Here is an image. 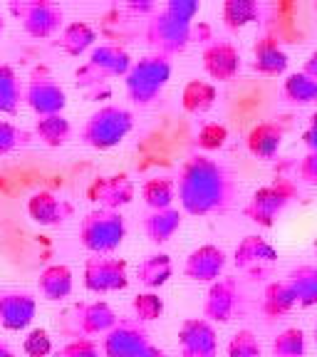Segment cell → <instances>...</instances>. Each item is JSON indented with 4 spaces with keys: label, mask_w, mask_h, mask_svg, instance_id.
<instances>
[{
    "label": "cell",
    "mask_w": 317,
    "mask_h": 357,
    "mask_svg": "<svg viewBox=\"0 0 317 357\" xmlns=\"http://www.w3.org/2000/svg\"><path fill=\"white\" fill-rule=\"evenodd\" d=\"M176 194L186 213L211 216V213H221L229 208L235 194V184L223 164L203 154H194L191 159H186L178 172Z\"/></svg>",
    "instance_id": "cell-1"
},
{
    "label": "cell",
    "mask_w": 317,
    "mask_h": 357,
    "mask_svg": "<svg viewBox=\"0 0 317 357\" xmlns=\"http://www.w3.org/2000/svg\"><path fill=\"white\" fill-rule=\"evenodd\" d=\"M199 0H169L162 10L149 20L146 40L156 55L169 57L186 50L194 35V17L199 15Z\"/></svg>",
    "instance_id": "cell-2"
},
{
    "label": "cell",
    "mask_w": 317,
    "mask_h": 357,
    "mask_svg": "<svg viewBox=\"0 0 317 357\" xmlns=\"http://www.w3.org/2000/svg\"><path fill=\"white\" fill-rule=\"evenodd\" d=\"M124 238H127V221L119 211L95 208L79 223V243L95 256L117 251Z\"/></svg>",
    "instance_id": "cell-3"
},
{
    "label": "cell",
    "mask_w": 317,
    "mask_h": 357,
    "mask_svg": "<svg viewBox=\"0 0 317 357\" xmlns=\"http://www.w3.org/2000/svg\"><path fill=\"white\" fill-rule=\"evenodd\" d=\"M134 129V114L124 107L105 105L89 114L87 124L82 127V142L92 149H114L127 139V134Z\"/></svg>",
    "instance_id": "cell-4"
},
{
    "label": "cell",
    "mask_w": 317,
    "mask_h": 357,
    "mask_svg": "<svg viewBox=\"0 0 317 357\" xmlns=\"http://www.w3.org/2000/svg\"><path fill=\"white\" fill-rule=\"evenodd\" d=\"M171 79V62L162 55H146L141 60L132 62V70L127 73V95L134 105L146 107L164 92V87Z\"/></svg>",
    "instance_id": "cell-5"
},
{
    "label": "cell",
    "mask_w": 317,
    "mask_h": 357,
    "mask_svg": "<svg viewBox=\"0 0 317 357\" xmlns=\"http://www.w3.org/2000/svg\"><path fill=\"white\" fill-rule=\"evenodd\" d=\"M297 199V184L290 178H275L273 184L261 186L253 191L251 201L245 204V216L253 223L270 229L275 223V218L285 211V208Z\"/></svg>",
    "instance_id": "cell-6"
},
{
    "label": "cell",
    "mask_w": 317,
    "mask_h": 357,
    "mask_svg": "<svg viewBox=\"0 0 317 357\" xmlns=\"http://www.w3.org/2000/svg\"><path fill=\"white\" fill-rule=\"evenodd\" d=\"M132 70V57L124 47L119 45H100L89 52V60L84 67H79L75 77H77V87H89V84H100L107 77H127Z\"/></svg>",
    "instance_id": "cell-7"
},
{
    "label": "cell",
    "mask_w": 317,
    "mask_h": 357,
    "mask_svg": "<svg viewBox=\"0 0 317 357\" xmlns=\"http://www.w3.org/2000/svg\"><path fill=\"white\" fill-rule=\"evenodd\" d=\"M10 13L15 17H20L22 30L30 38L38 40H47L52 35H57L62 22H65V13L52 0H20V3H13Z\"/></svg>",
    "instance_id": "cell-8"
},
{
    "label": "cell",
    "mask_w": 317,
    "mask_h": 357,
    "mask_svg": "<svg viewBox=\"0 0 317 357\" xmlns=\"http://www.w3.org/2000/svg\"><path fill=\"white\" fill-rule=\"evenodd\" d=\"M245 298L243 288L235 278H218L216 283H211L203 301V320L208 323H231L233 318H238L243 312Z\"/></svg>",
    "instance_id": "cell-9"
},
{
    "label": "cell",
    "mask_w": 317,
    "mask_h": 357,
    "mask_svg": "<svg viewBox=\"0 0 317 357\" xmlns=\"http://www.w3.org/2000/svg\"><path fill=\"white\" fill-rule=\"evenodd\" d=\"M84 288L89 293H117L129 285L127 273V261L122 258H109V256H92L84 263Z\"/></svg>",
    "instance_id": "cell-10"
},
{
    "label": "cell",
    "mask_w": 317,
    "mask_h": 357,
    "mask_svg": "<svg viewBox=\"0 0 317 357\" xmlns=\"http://www.w3.org/2000/svg\"><path fill=\"white\" fill-rule=\"evenodd\" d=\"M22 100L28 102V107L38 117H52V114L65 112L67 92L50 75H35L28 82V87H25V92H22Z\"/></svg>",
    "instance_id": "cell-11"
},
{
    "label": "cell",
    "mask_w": 317,
    "mask_h": 357,
    "mask_svg": "<svg viewBox=\"0 0 317 357\" xmlns=\"http://www.w3.org/2000/svg\"><path fill=\"white\" fill-rule=\"evenodd\" d=\"M72 315V325H67V330L79 337H95V335H107L114 325L119 323L117 312L111 310L107 303L95 301V303H82V305H75L70 310Z\"/></svg>",
    "instance_id": "cell-12"
},
{
    "label": "cell",
    "mask_w": 317,
    "mask_h": 357,
    "mask_svg": "<svg viewBox=\"0 0 317 357\" xmlns=\"http://www.w3.org/2000/svg\"><path fill=\"white\" fill-rule=\"evenodd\" d=\"M178 347H181V357H216V328L203 318L184 320L178 328Z\"/></svg>",
    "instance_id": "cell-13"
},
{
    "label": "cell",
    "mask_w": 317,
    "mask_h": 357,
    "mask_svg": "<svg viewBox=\"0 0 317 357\" xmlns=\"http://www.w3.org/2000/svg\"><path fill=\"white\" fill-rule=\"evenodd\" d=\"M149 345L146 330L137 320H119L102 340V355L105 357H134L139 350Z\"/></svg>",
    "instance_id": "cell-14"
},
{
    "label": "cell",
    "mask_w": 317,
    "mask_h": 357,
    "mask_svg": "<svg viewBox=\"0 0 317 357\" xmlns=\"http://www.w3.org/2000/svg\"><path fill=\"white\" fill-rule=\"evenodd\" d=\"M201 60H203L206 75L211 79H216V82L233 79L240 73V65H243L238 47L233 43H229V40H213V43H208Z\"/></svg>",
    "instance_id": "cell-15"
},
{
    "label": "cell",
    "mask_w": 317,
    "mask_h": 357,
    "mask_svg": "<svg viewBox=\"0 0 317 357\" xmlns=\"http://www.w3.org/2000/svg\"><path fill=\"white\" fill-rule=\"evenodd\" d=\"M38 312V301L25 290H6L0 293V325L10 333H20L33 323Z\"/></svg>",
    "instance_id": "cell-16"
},
{
    "label": "cell",
    "mask_w": 317,
    "mask_h": 357,
    "mask_svg": "<svg viewBox=\"0 0 317 357\" xmlns=\"http://www.w3.org/2000/svg\"><path fill=\"white\" fill-rule=\"evenodd\" d=\"M226 268V253L213 243L199 245L189 253L184 263V275L199 283H216Z\"/></svg>",
    "instance_id": "cell-17"
},
{
    "label": "cell",
    "mask_w": 317,
    "mask_h": 357,
    "mask_svg": "<svg viewBox=\"0 0 317 357\" xmlns=\"http://www.w3.org/2000/svg\"><path fill=\"white\" fill-rule=\"evenodd\" d=\"M134 184L127 174H109V176H100L95 184L89 186V199L97 201L100 208H109V211H119L122 206L132 204L134 199Z\"/></svg>",
    "instance_id": "cell-18"
},
{
    "label": "cell",
    "mask_w": 317,
    "mask_h": 357,
    "mask_svg": "<svg viewBox=\"0 0 317 357\" xmlns=\"http://www.w3.org/2000/svg\"><path fill=\"white\" fill-rule=\"evenodd\" d=\"M72 204L57 199L52 191H35L28 199V216L40 226H60L72 216Z\"/></svg>",
    "instance_id": "cell-19"
},
{
    "label": "cell",
    "mask_w": 317,
    "mask_h": 357,
    "mask_svg": "<svg viewBox=\"0 0 317 357\" xmlns=\"http://www.w3.org/2000/svg\"><path fill=\"white\" fill-rule=\"evenodd\" d=\"M233 261L240 271H253V268L270 266V263L278 261V251H275V245H270L261 236H245L235 245Z\"/></svg>",
    "instance_id": "cell-20"
},
{
    "label": "cell",
    "mask_w": 317,
    "mask_h": 357,
    "mask_svg": "<svg viewBox=\"0 0 317 357\" xmlns=\"http://www.w3.org/2000/svg\"><path fill=\"white\" fill-rule=\"evenodd\" d=\"M253 67L256 73L268 75V77H278L288 70V55L280 47V43L270 35L256 40L253 45Z\"/></svg>",
    "instance_id": "cell-21"
},
{
    "label": "cell",
    "mask_w": 317,
    "mask_h": 357,
    "mask_svg": "<svg viewBox=\"0 0 317 357\" xmlns=\"http://www.w3.org/2000/svg\"><path fill=\"white\" fill-rule=\"evenodd\" d=\"M280 146H283V129L275 122H261L248 132V151L256 159L270 162L278 156Z\"/></svg>",
    "instance_id": "cell-22"
},
{
    "label": "cell",
    "mask_w": 317,
    "mask_h": 357,
    "mask_svg": "<svg viewBox=\"0 0 317 357\" xmlns=\"http://www.w3.org/2000/svg\"><path fill=\"white\" fill-rule=\"evenodd\" d=\"M75 280H72V271L62 263H55V266H47L40 273L38 278V290L45 301H65V298L72 296Z\"/></svg>",
    "instance_id": "cell-23"
},
{
    "label": "cell",
    "mask_w": 317,
    "mask_h": 357,
    "mask_svg": "<svg viewBox=\"0 0 317 357\" xmlns=\"http://www.w3.org/2000/svg\"><path fill=\"white\" fill-rule=\"evenodd\" d=\"M95 40H97V33H95V28L89 25V22H84V20H75V22H70V25H65L62 28V33H60V40H57V47H60L65 55H70V57H79V55H84V52L95 45Z\"/></svg>",
    "instance_id": "cell-24"
},
{
    "label": "cell",
    "mask_w": 317,
    "mask_h": 357,
    "mask_svg": "<svg viewBox=\"0 0 317 357\" xmlns=\"http://www.w3.org/2000/svg\"><path fill=\"white\" fill-rule=\"evenodd\" d=\"M295 305H297V298H295V293H293V288H290L288 280H273V283L265 288V293H263L261 310L268 318H283V315H288Z\"/></svg>",
    "instance_id": "cell-25"
},
{
    "label": "cell",
    "mask_w": 317,
    "mask_h": 357,
    "mask_svg": "<svg viewBox=\"0 0 317 357\" xmlns=\"http://www.w3.org/2000/svg\"><path fill=\"white\" fill-rule=\"evenodd\" d=\"M181 229V213L178 208H162V211H151L144 221V234L149 236L151 243H167Z\"/></svg>",
    "instance_id": "cell-26"
},
{
    "label": "cell",
    "mask_w": 317,
    "mask_h": 357,
    "mask_svg": "<svg viewBox=\"0 0 317 357\" xmlns=\"http://www.w3.org/2000/svg\"><path fill=\"white\" fill-rule=\"evenodd\" d=\"M218 100L216 84L206 82V79H191L186 82L184 92H181V107L189 114H206Z\"/></svg>",
    "instance_id": "cell-27"
},
{
    "label": "cell",
    "mask_w": 317,
    "mask_h": 357,
    "mask_svg": "<svg viewBox=\"0 0 317 357\" xmlns=\"http://www.w3.org/2000/svg\"><path fill=\"white\" fill-rule=\"evenodd\" d=\"M285 280H288L293 293H295L297 305H302V307L317 305V266L305 263V266L293 268Z\"/></svg>",
    "instance_id": "cell-28"
},
{
    "label": "cell",
    "mask_w": 317,
    "mask_h": 357,
    "mask_svg": "<svg viewBox=\"0 0 317 357\" xmlns=\"http://www.w3.org/2000/svg\"><path fill=\"white\" fill-rule=\"evenodd\" d=\"M171 273H173V263L167 253H151V256H146L144 261L139 263V268H137V278L149 290L167 285Z\"/></svg>",
    "instance_id": "cell-29"
},
{
    "label": "cell",
    "mask_w": 317,
    "mask_h": 357,
    "mask_svg": "<svg viewBox=\"0 0 317 357\" xmlns=\"http://www.w3.org/2000/svg\"><path fill=\"white\" fill-rule=\"evenodd\" d=\"M70 134H72V124L65 114H52V117H38L35 119V137L42 142L45 146H57L67 144L70 139Z\"/></svg>",
    "instance_id": "cell-30"
},
{
    "label": "cell",
    "mask_w": 317,
    "mask_h": 357,
    "mask_svg": "<svg viewBox=\"0 0 317 357\" xmlns=\"http://www.w3.org/2000/svg\"><path fill=\"white\" fill-rule=\"evenodd\" d=\"M223 25L229 30H243L245 25H253L261 17L258 0H226L221 8Z\"/></svg>",
    "instance_id": "cell-31"
},
{
    "label": "cell",
    "mask_w": 317,
    "mask_h": 357,
    "mask_svg": "<svg viewBox=\"0 0 317 357\" xmlns=\"http://www.w3.org/2000/svg\"><path fill=\"white\" fill-rule=\"evenodd\" d=\"M141 196H144L146 206H149L151 211L171 208L173 199H176V181L169 176H154V178H149V181H144Z\"/></svg>",
    "instance_id": "cell-32"
},
{
    "label": "cell",
    "mask_w": 317,
    "mask_h": 357,
    "mask_svg": "<svg viewBox=\"0 0 317 357\" xmlns=\"http://www.w3.org/2000/svg\"><path fill=\"white\" fill-rule=\"evenodd\" d=\"M283 95L293 105H315L317 102V79L305 73H293L283 82Z\"/></svg>",
    "instance_id": "cell-33"
},
{
    "label": "cell",
    "mask_w": 317,
    "mask_h": 357,
    "mask_svg": "<svg viewBox=\"0 0 317 357\" xmlns=\"http://www.w3.org/2000/svg\"><path fill=\"white\" fill-rule=\"evenodd\" d=\"M20 100L22 89L15 70L8 65H0V114H15Z\"/></svg>",
    "instance_id": "cell-34"
},
{
    "label": "cell",
    "mask_w": 317,
    "mask_h": 357,
    "mask_svg": "<svg viewBox=\"0 0 317 357\" xmlns=\"http://www.w3.org/2000/svg\"><path fill=\"white\" fill-rule=\"evenodd\" d=\"M273 357H305V333L300 328H288L278 333L270 347Z\"/></svg>",
    "instance_id": "cell-35"
},
{
    "label": "cell",
    "mask_w": 317,
    "mask_h": 357,
    "mask_svg": "<svg viewBox=\"0 0 317 357\" xmlns=\"http://www.w3.org/2000/svg\"><path fill=\"white\" fill-rule=\"evenodd\" d=\"M132 310L137 315V323H151L159 320L164 315V298H159L156 293H139L132 301Z\"/></svg>",
    "instance_id": "cell-36"
},
{
    "label": "cell",
    "mask_w": 317,
    "mask_h": 357,
    "mask_svg": "<svg viewBox=\"0 0 317 357\" xmlns=\"http://www.w3.org/2000/svg\"><path fill=\"white\" fill-rule=\"evenodd\" d=\"M229 357H261V342L253 330H238L229 340Z\"/></svg>",
    "instance_id": "cell-37"
},
{
    "label": "cell",
    "mask_w": 317,
    "mask_h": 357,
    "mask_svg": "<svg viewBox=\"0 0 317 357\" xmlns=\"http://www.w3.org/2000/svg\"><path fill=\"white\" fill-rule=\"evenodd\" d=\"M28 142H30V132H25V129H20L13 122L0 119V156L10 154L17 146H25Z\"/></svg>",
    "instance_id": "cell-38"
},
{
    "label": "cell",
    "mask_w": 317,
    "mask_h": 357,
    "mask_svg": "<svg viewBox=\"0 0 317 357\" xmlns=\"http://www.w3.org/2000/svg\"><path fill=\"white\" fill-rule=\"evenodd\" d=\"M22 352L28 357H50L52 355V337L47 330L35 328L28 333V337L22 340Z\"/></svg>",
    "instance_id": "cell-39"
},
{
    "label": "cell",
    "mask_w": 317,
    "mask_h": 357,
    "mask_svg": "<svg viewBox=\"0 0 317 357\" xmlns=\"http://www.w3.org/2000/svg\"><path fill=\"white\" fill-rule=\"evenodd\" d=\"M226 139H229V129L223 127V124H218V122L203 124V127H201V132H199V137H196V142H199V146L203 151L223 149V146H226Z\"/></svg>",
    "instance_id": "cell-40"
},
{
    "label": "cell",
    "mask_w": 317,
    "mask_h": 357,
    "mask_svg": "<svg viewBox=\"0 0 317 357\" xmlns=\"http://www.w3.org/2000/svg\"><path fill=\"white\" fill-rule=\"evenodd\" d=\"M52 357H102V355L92 337H77V340L67 342L62 350L52 352Z\"/></svg>",
    "instance_id": "cell-41"
},
{
    "label": "cell",
    "mask_w": 317,
    "mask_h": 357,
    "mask_svg": "<svg viewBox=\"0 0 317 357\" xmlns=\"http://www.w3.org/2000/svg\"><path fill=\"white\" fill-rule=\"evenodd\" d=\"M297 176H300V181H305V184L317 186V154L307 151V154L302 156L300 164H297Z\"/></svg>",
    "instance_id": "cell-42"
},
{
    "label": "cell",
    "mask_w": 317,
    "mask_h": 357,
    "mask_svg": "<svg viewBox=\"0 0 317 357\" xmlns=\"http://www.w3.org/2000/svg\"><path fill=\"white\" fill-rule=\"evenodd\" d=\"M302 142H305V146L312 154H317V112L310 117V124H307L305 134H302Z\"/></svg>",
    "instance_id": "cell-43"
},
{
    "label": "cell",
    "mask_w": 317,
    "mask_h": 357,
    "mask_svg": "<svg viewBox=\"0 0 317 357\" xmlns=\"http://www.w3.org/2000/svg\"><path fill=\"white\" fill-rule=\"evenodd\" d=\"M134 357H169V355L162 350V347H156V345H151V342H149L144 350H139Z\"/></svg>",
    "instance_id": "cell-44"
},
{
    "label": "cell",
    "mask_w": 317,
    "mask_h": 357,
    "mask_svg": "<svg viewBox=\"0 0 317 357\" xmlns=\"http://www.w3.org/2000/svg\"><path fill=\"white\" fill-rule=\"evenodd\" d=\"M302 73L310 75V77H315V79H317V50L312 52V55L305 60V67H302Z\"/></svg>",
    "instance_id": "cell-45"
},
{
    "label": "cell",
    "mask_w": 317,
    "mask_h": 357,
    "mask_svg": "<svg viewBox=\"0 0 317 357\" xmlns=\"http://www.w3.org/2000/svg\"><path fill=\"white\" fill-rule=\"evenodd\" d=\"M0 357H15V352L10 350V345L3 340H0Z\"/></svg>",
    "instance_id": "cell-46"
},
{
    "label": "cell",
    "mask_w": 317,
    "mask_h": 357,
    "mask_svg": "<svg viewBox=\"0 0 317 357\" xmlns=\"http://www.w3.org/2000/svg\"><path fill=\"white\" fill-rule=\"evenodd\" d=\"M3 30H6V20H3V15H0V35H3Z\"/></svg>",
    "instance_id": "cell-47"
},
{
    "label": "cell",
    "mask_w": 317,
    "mask_h": 357,
    "mask_svg": "<svg viewBox=\"0 0 317 357\" xmlns=\"http://www.w3.org/2000/svg\"><path fill=\"white\" fill-rule=\"evenodd\" d=\"M312 248H315V253H317V236H315V243H312Z\"/></svg>",
    "instance_id": "cell-48"
},
{
    "label": "cell",
    "mask_w": 317,
    "mask_h": 357,
    "mask_svg": "<svg viewBox=\"0 0 317 357\" xmlns=\"http://www.w3.org/2000/svg\"><path fill=\"white\" fill-rule=\"evenodd\" d=\"M315 342H317V323H315Z\"/></svg>",
    "instance_id": "cell-49"
},
{
    "label": "cell",
    "mask_w": 317,
    "mask_h": 357,
    "mask_svg": "<svg viewBox=\"0 0 317 357\" xmlns=\"http://www.w3.org/2000/svg\"><path fill=\"white\" fill-rule=\"evenodd\" d=\"M312 8H315V13H317V0H315V6H312Z\"/></svg>",
    "instance_id": "cell-50"
}]
</instances>
